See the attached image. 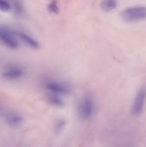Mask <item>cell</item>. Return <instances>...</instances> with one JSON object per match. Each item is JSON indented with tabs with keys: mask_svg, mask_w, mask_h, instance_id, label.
<instances>
[{
	"mask_svg": "<svg viewBox=\"0 0 146 147\" xmlns=\"http://www.w3.org/2000/svg\"><path fill=\"white\" fill-rule=\"evenodd\" d=\"M7 120L9 123L15 124L21 122L22 119L19 116L14 114H10L7 116Z\"/></svg>",
	"mask_w": 146,
	"mask_h": 147,
	"instance_id": "30bf717a",
	"label": "cell"
},
{
	"mask_svg": "<svg viewBox=\"0 0 146 147\" xmlns=\"http://www.w3.org/2000/svg\"><path fill=\"white\" fill-rule=\"evenodd\" d=\"M92 98L87 96L81 99L79 102L78 111L81 119L86 120L91 117L94 110V103Z\"/></svg>",
	"mask_w": 146,
	"mask_h": 147,
	"instance_id": "7a4b0ae2",
	"label": "cell"
},
{
	"mask_svg": "<svg viewBox=\"0 0 146 147\" xmlns=\"http://www.w3.org/2000/svg\"><path fill=\"white\" fill-rule=\"evenodd\" d=\"M146 98V90L145 87L141 88L137 92L131 109V112L133 115H140L143 111Z\"/></svg>",
	"mask_w": 146,
	"mask_h": 147,
	"instance_id": "3957f363",
	"label": "cell"
},
{
	"mask_svg": "<svg viewBox=\"0 0 146 147\" xmlns=\"http://www.w3.org/2000/svg\"><path fill=\"white\" fill-rule=\"evenodd\" d=\"M16 34L27 46L34 49H38L39 47V42L28 34L22 32H18Z\"/></svg>",
	"mask_w": 146,
	"mask_h": 147,
	"instance_id": "52a82bcc",
	"label": "cell"
},
{
	"mask_svg": "<svg viewBox=\"0 0 146 147\" xmlns=\"http://www.w3.org/2000/svg\"><path fill=\"white\" fill-rule=\"evenodd\" d=\"M48 9L50 12L58 14L59 9L57 5V3L52 1L48 5Z\"/></svg>",
	"mask_w": 146,
	"mask_h": 147,
	"instance_id": "8fae6325",
	"label": "cell"
},
{
	"mask_svg": "<svg viewBox=\"0 0 146 147\" xmlns=\"http://www.w3.org/2000/svg\"><path fill=\"white\" fill-rule=\"evenodd\" d=\"M117 0H103L101 2V9L105 12H109L116 8Z\"/></svg>",
	"mask_w": 146,
	"mask_h": 147,
	"instance_id": "ba28073f",
	"label": "cell"
},
{
	"mask_svg": "<svg viewBox=\"0 0 146 147\" xmlns=\"http://www.w3.org/2000/svg\"><path fill=\"white\" fill-rule=\"evenodd\" d=\"M0 40L10 49H16L19 47V43L15 37L14 33L9 30L0 29Z\"/></svg>",
	"mask_w": 146,
	"mask_h": 147,
	"instance_id": "277c9868",
	"label": "cell"
},
{
	"mask_svg": "<svg viewBox=\"0 0 146 147\" xmlns=\"http://www.w3.org/2000/svg\"><path fill=\"white\" fill-rule=\"evenodd\" d=\"M9 3L5 0H0V10L2 12H7L10 9Z\"/></svg>",
	"mask_w": 146,
	"mask_h": 147,
	"instance_id": "7c38bea8",
	"label": "cell"
},
{
	"mask_svg": "<svg viewBox=\"0 0 146 147\" xmlns=\"http://www.w3.org/2000/svg\"><path fill=\"white\" fill-rule=\"evenodd\" d=\"M46 88L52 94L57 96L67 95L70 92L69 88L66 85L55 81H51L47 83Z\"/></svg>",
	"mask_w": 146,
	"mask_h": 147,
	"instance_id": "8992f818",
	"label": "cell"
},
{
	"mask_svg": "<svg viewBox=\"0 0 146 147\" xmlns=\"http://www.w3.org/2000/svg\"><path fill=\"white\" fill-rule=\"evenodd\" d=\"M24 74L23 69L16 65L7 66L4 68L2 73L3 77L8 80H15L20 78Z\"/></svg>",
	"mask_w": 146,
	"mask_h": 147,
	"instance_id": "5b68a950",
	"label": "cell"
},
{
	"mask_svg": "<svg viewBox=\"0 0 146 147\" xmlns=\"http://www.w3.org/2000/svg\"><path fill=\"white\" fill-rule=\"evenodd\" d=\"M48 101L51 105L56 107H62L64 105V102L58 96L54 94L49 97Z\"/></svg>",
	"mask_w": 146,
	"mask_h": 147,
	"instance_id": "9c48e42d",
	"label": "cell"
},
{
	"mask_svg": "<svg viewBox=\"0 0 146 147\" xmlns=\"http://www.w3.org/2000/svg\"><path fill=\"white\" fill-rule=\"evenodd\" d=\"M52 1L55 2L57 3V0H53V1Z\"/></svg>",
	"mask_w": 146,
	"mask_h": 147,
	"instance_id": "4fadbf2b",
	"label": "cell"
},
{
	"mask_svg": "<svg viewBox=\"0 0 146 147\" xmlns=\"http://www.w3.org/2000/svg\"><path fill=\"white\" fill-rule=\"evenodd\" d=\"M120 16L123 20L127 23H132L145 19L146 9L145 7H133L122 11Z\"/></svg>",
	"mask_w": 146,
	"mask_h": 147,
	"instance_id": "6da1fadb",
	"label": "cell"
}]
</instances>
